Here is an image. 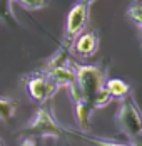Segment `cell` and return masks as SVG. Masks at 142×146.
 <instances>
[{"label":"cell","mask_w":142,"mask_h":146,"mask_svg":"<svg viewBox=\"0 0 142 146\" xmlns=\"http://www.w3.org/2000/svg\"><path fill=\"white\" fill-rule=\"evenodd\" d=\"M22 131L27 133V134L59 138V136H62L64 128L55 121V117L52 116V113H50L47 108H39L37 113H35L34 117H32V121L24 126Z\"/></svg>","instance_id":"cell-4"},{"label":"cell","mask_w":142,"mask_h":146,"mask_svg":"<svg viewBox=\"0 0 142 146\" xmlns=\"http://www.w3.org/2000/svg\"><path fill=\"white\" fill-rule=\"evenodd\" d=\"M139 39H141V47H142V27H139Z\"/></svg>","instance_id":"cell-17"},{"label":"cell","mask_w":142,"mask_h":146,"mask_svg":"<svg viewBox=\"0 0 142 146\" xmlns=\"http://www.w3.org/2000/svg\"><path fill=\"white\" fill-rule=\"evenodd\" d=\"M65 133H69L72 136H75L77 139H82L85 143L92 146H130V145H124V143H117V141H109V139H102V138H94V136H89L85 133H79V131H70V129H64Z\"/></svg>","instance_id":"cell-10"},{"label":"cell","mask_w":142,"mask_h":146,"mask_svg":"<svg viewBox=\"0 0 142 146\" xmlns=\"http://www.w3.org/2000/svg\"><path fill=\"white\" fill-rule=\"evenodd\" d=\"M52 77V81L55 82L59 88H69L72 84H75V69H74V62H69L65 66L55 67L52 71H45Z\"/></svg>","instance_id":"cell-7"},{"label":"cell","mask_w":142,"mask_h":146,"mask_svg":"<svg viewBox=\"0 0 142 146\" xmlns=\"http://www.w3.org/2000/svg\"><path fill=\"white\" fill-rule=\"evenodd\" d=\"M115 124L132 143L142 138V113L132 94L122 98L115 113Z\"/></svg>","instance_id":"cell-1"},{"label":"cell","mask_w":142,"mask_h":146,"mask_svg":"<svg viewBox=\"0 0 142 146\" xmlns=\"http://www.w3.org/2000/svg\"><path fill=\"white\" fill-rule=\"evenodd\" d=\"M99 49V35L94 30H87L82 32L80 35H77L70 44V54L77 56L82 59H89L95 56Z\"/></svg>","instance_id":"cell-6"},{"label":"cell","mask_w":142,"mask_h":146,"mask_svg":"<svg viewBox=\"0 0 142 146\" xmlns=\"http://www.w3.org/2000/svg\"><path fill=\"white\" fill-rule=\"evenodd\" d=\"M0 146H3V141H2V138H0Z\"/></svg>","instance_id":"cell-18"},{"label":"cell","mask_w":142,"mask_h":146,"mask_svg":"<svg viewBox=\"0 0 142 146\" xmlns=\"http://www.w3.org/2000/svg\"><path fill=\"white\" fill-rule=\"evenodd\" d=\"M20 143H22L20 146H35V139H34L30 134H27V136H25V138H24Z\"/></svg>","instance_id":"cell-15"},{"label":"cell","mask_w":142,"mask_h":146,"mask_svg":"<svg viewBox=\"0 0 142 146\" xmlns=\"http://www.w3.org/2000/svg\"><path fill=\"white\" fill-rule=\"evenodd\" d=\"M17 111V102L10 98H0V121L10 123Z\"/></svg>","instance_id":"cell-11"},{"label":"cell","mask_w":142,"mask_h":146,"mask_svg":"<svg viewBox=\"0 0 142 146\" xmlns=\"http://www.w3.org/2000/svg\"><path fill=\"white\" fill-rule=\"evenodd\" d=\"M89 14H90V7L82 2H77L72 5V9L67 14V19H65L64 40L72 42L77 35H80L84 32L89 24Z\"/></svg>","instance_id":"cell-5"},{"label":"cell","mask_w":142,"mask_h":146,"mask_svg":"<svg viewBox=\"0 0 142 146\" xmlns=\"http://www.w3.org/2000/svg\"><path fill=\"white\" fill-rule=\"evenodd\" d=\"M126 14H127V19L137 29L142 27V0H130Z\"/></svg>","instance_id":"cell-12"},{"label":"cell","mask_w":142,"mask_h":146,"mask_svg":"<svg viewBox=\"0 0 142 146\" xmlns=\"http://www.w3.org/2000/svg\"><path fill=\"white\" fill-rule=\"evenodd\" d=\"M92 113L94 108L90 106V102H87L85 99H77L74 101V114H75V121L79 124V128L82 131L89 133L90 131V119H92Z\"/></svg>","instance_id":"cell-8"},{"label":"cell","mask_w":142,"mask_h":146,"mask_svg":"<svg viewBox=\"0 0 142 146\" xmlns=\"http://www.w3.org/2000/svg\"><path fill=\"white\" fill-rule=\"evenodd\" d=\"M18 2L25 10H40L49 5V0H15Z\"/></svg>","instance_id":"cell-14"},{"label":"cell","mask_w":142,"mask_h":146,"mask_svg":"<svg viewBox=\"0 0 142 146\" xmlns=\"http://www.w3.org/2000/svg\"><path fill=\"white\" fill-rule=\"evenodd\" d=\"M74 69H75V86L80 94V98L90 102L95 98V94L105 84V72L99 66H84V64H75L74 62Z\"/></svg>","instance_id":"cell-2"},{"label":"cell","mask_w":142,"mask_h":146,"mask_svg":"<svg viewBox=\"0 0 142 146\" xmlns=\"http://www.w3.org/2000/svg\"><path fill=\"white\" fill-rule=\"evenodd\" d=\"M77 2H82V3H85V5H89V7H90L95 0H77Z\"/></svg>","instance_id":"cell-16"},{"label":"cell","mask_w":142,"mask_h":146,"mask_svg":"<svg viewBox=\"0 0 142 146\" xmlns=\"http://www.w3.org/2000/svg\"><path fill=\"white\" fill-rule=\"evenodd\" d=\"M25 89H27V94L30 96L32 101L43 104L45 101H49L60 88L52 81V77L45 71H39V72H34L27 77Z\"/></svg>","instance_id":"cell-3"},{"label":"cell","mask_w":142,"mask_h":146,"mask_svg":"<svg viewBox=\"0 0 142 146\" xmlns=\"http://www.w3.org/2000/svg\"><path fill=\"white\" fill-rule=\"evenodd\" d=\"M104 88L109 91V94L112 96V99H122L130 94V86L122 79H105Z\"/></svg>","instance_id":"cell-9"},{"label":"cell","mask_w":142,"mask_h":146,"mask_svg":"<svg viewBox=\"0 0 142 146\" xmlns=\"http://www.w3.org/2000/svg\"><path fill=\"white\" fill-rule=\"evenodd\" d=\"M110 101H112V96L109 94V91L105 88H102L99 92L95 94V98H94V101H92V108H94V111H95V109H100V108H105Z\"/></svg>","instance_id":"cell-13"}]
</instances>
